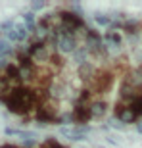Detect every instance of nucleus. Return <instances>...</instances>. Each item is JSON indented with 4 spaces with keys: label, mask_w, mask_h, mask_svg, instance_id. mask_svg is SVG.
<instances>
[{
    "label": "nucleus",
    "mask_w": 142,
    "mask_h": 148,
    "mask_svg": "<svg viewBox=\"0 0 142 148\" xmlns=\"http://www.w3.org/2000/svg\"><path fill=\"white\" fill-rule=\"evenodd\" d=\"M90 73H94V67L90 66V64H85V66H81L79 67V75L83 77V79H88V75H90Z\"/></svg>",
    "instance_id": "17"
},
{
    "label": "nucleus",
    "mask_w": 142,
    "mask_h": 148,
    "mask_svg": "<svg viewBox=\"0 0 142 148\" xmlns=\"http://www.w3.org/2000/svg\"><path fill=\"white\" fill-rule=\"evenodd\" d=\"M137 133H140V135H142V121H140V123H137Z\"/></svg>",
    "instance_id": "23"
},
{
    "label": "nucleus",
    "mask_w": 142,
    "mask_h": 148,
    "mask_svg": "<svg viewBox=\"0 0 142 148\" xmlns=\"http://www.w3.org/2000/svg\"><path fill=\"white\" fill-rule=\"evenodd\" d=\"M90 112H92V117H104L106 112H108V106H106V102H102V100H98V102H92L90 104Z\"/></svg>",
    "instance_id": "11"
},
{
    "label": "nucleus",
    "mask_w": 142,
    "mask_h": 148,
    "mask_svg": "<svg viewBox=\"0 0 142 148\" xmlns=\"http://www.w3.org/2000/svg\"><path fill=\"white\" fill-rule=\"evenodd\" d=\"M0 148H16L14 144H4V146H0Z\"/></svg>",
    "instance_id": "24"
},
{
    "label": "nucleus",
    "mask_w": 142,
    "mask_h": 148,
    "mask_svg": "<svg viewBox=\"0 0 142 148\" xmlns=\"http://www.w3.org/2000/svg\"><path fill=\"white\" fill-rule=\"evenodd\" d=\"M111 87V75H108V73H102V75L96 77V90L98 92H104V90H108V88Z\"/></svg>",
    "instance_id": "10"
},
{
    "label": "nucleus",
    "mask_w": 142,
    "mask_h": 148,
    "mask_svg": "<svg viewBox=\"0 0 142 148\" xmlns=\"http://www.w3.org/2000/svg\"><path fill=\"white\" fill-rule=\"evenodd\" d=\"M38 123H52V121H58V115H56L54 108H50V106H40L37 108V114H35Z\"/></svg>",
    "instance_id": "9"
},
{
    "label": "nucleus",
    "mask_w": 142,
    "mask_h": 148,
    "mask_svg": "<svg viewBox=\"0 0 142 148\" xmlns=\"http://www.w3.org/2000/svg\"><path fill=\"white\" fill-rule=\"evenodd\" d=\"M123 29H125L129 35H134V33H138V29H140V21H137V19H129V21L123 23Z\"/></svg>",
    "instance_id": "13"
},
{
    "label": "nucleus",
    "mask_w": 142,
    "mask_h": 148,
    "mask_svg": "<svg viewBox=\"0 0 142 148\" xmlns=\"http://www.w3.org/2000/svg\"><path fill=\"white\" fill-rule=\"evenodd\" d=\"M131 108H132V112L137 114V117H138V115H142V96H138V98L132 100Z\"/></svg>",
    "instance_id": "18"
},
{
    "label": "nucleus",
    "mask_w": 142,
    "mask_h": 148,
    "mask_svg": "<svg viewBox=\"0 0 142 148\" xmlns=\"http://www.w3.org/2000/svg\"><path fill=\"white\" fill-rule=\"evenodd\" d=\"M40 148H66V146H61V144L58 143L56 138L50 137V138H46V140L42 143V146H40Z\"/></svg>",
    "instance_id": "19"
},
{
    "label": "nucleus",
    "mask_w": 142,
    "mask_h": 148,
    "mask_svg": "<svg viewBox=\"0 0 142 148\" xmlns=\"http://www.w3.org/2000/svg\"><path fill=\"white\" fill-rule=\"evenodd\" d=\"M16 27V23L12 21V19H6V21H2L0 23V31H4V33H8L10 29H14Z\"/></svg>",
    "instance_id": "20"
},
{
    "label": "nucleus",
    "mask_w": 142,
    "mask_h": 148,
    "mask_svg": "<svg viewBox=\"0 0 142 148\" xmlns=\"http://www.w3.org/2000/svg\"><path fill=\"white\" fill-rule=\"evenodd\" d=\"M115 115H117V119L123 123V125H127V123H132V121H137V114L132 112L131 104H119L117 106V110H115Z\"/></svg>",
    "instance_id": "8"
},
{
    "label": "nucleus",
    "mask_w": 142,
    "mask_h": 148,
    "mask_svg": "<svg viewBox=\"0 0 142 148\" xmlns=\"http://www.w3.org/2000/svg\"><path fill=\"white\" fill-rule=\"evenodd\" d=\"M29 54H31V58L33 60H37V62H44V60H48L50 58V46H48V42H37L35 40L31 46H29Z\"/></svg>",
    "instance_id": "4"
},
{
    "label": "nucleus",
    "mask_w": 142,
    "mask_h": 148,
    "mask_svg": "<svg viewBox=\"0 0 142 148\" xmlns=\"http://www.w3.org/2000/svg\"><path fill=\"white\" fill-rule=\"evenodd\" d=\"M94 19H96V23L104 25V27L113 25V23H111V17H109V16H104V14H94Z\"/></svg>",
    "instance_id": "15"
},
{
    "label": "nucleus",
    "mask_w": 142,
    "mask_h": 148,
    "mask_svg": "<svg viewBox=\"0 0 142 148\" xmlns=\"http://www.w3.org/2000/svg\"><path fill=\"white\" fill-rule=\"evenodd\" d=\"M44 2H31V12H37V10H42L44 8Z\"/></svg>",
    "instance_id": "21"
},
{
    "label": "nucleus",
    "mask_w": 142,
    "mask_h": 148,
    "mask_svg": "<svg viewBox=\"0 0 142 148\" xmlns=\"http://www.w3.org/2000/svg\"><path fill=\"white\" fill-rule=\"evenodd\" d=\"M56 48L63 52V54H71L77 50V42H75V37L69 33H60L58 38H56Z\"/></svg>",
    "instance_id": "3"
},
{
    "label": "nucleus",
    "mask_w": 142,
    "mask_h": 148,
    "mask_svg": "<svg viewBox=\"0 0 142 148\" xmlns=\"http://www.w3.org/2000/svg\"><path fill=\"white\" fill-rule=\"evenodd\" d=\"M12 52V46H10V40L6 38H0V58H4Z\"/></svg>",
    "instance_id": "16"
},
{
    "label": "nucleus",
    "mask_w": 142,
    "mask_h": 148,
    "mask_svg": "<svg viewBox=\"0 0 142 148\" xmlns=\"http://www.w3.org/2000/svg\"><path fill=\"white\" fill-rule=\"evenodd\" d=\"M104 46L109 54H117L121 50V37L115 31H108L106 37H104Z\"/></svg>",
    "instance_id": "7"
},
{
    "label": "nucleus",
    "mask_w": 142,
    "mask_h": 148,
    "mask_svg": "<svg viewBox=\"0 0 142 148\" xmlns=\"http://www.w3.org/2000/svg\"><path fill=\"white\" fill-rule=\"evenodd\" d=\"M6 106L12 114H27L35 104V94L33 90L29 88H23V87H16L8 96L4 98Z\"/></svg>",
    "instance_id": "1"
},
{
    "label": "nucleus",
    "mask_w": 142,
    "mask_h": 148,
    "mask_svg": "<svg viewBox=\"0 0 142 148\" xmlns=\"http://www.w3.org/2000/svg\"><path fill=\"white\" fill-rule=\"evenodd\" d=\"M71 117H73V123H77V127H85V123L92 119L90 106H75L71 112Z\"/></svg>",
    "instance_id": "5"
},
{
    "label": "nucleus",
    "mask_w": 142,
    "mask_h": 148,
    "mask_svg": "<svg viewBox=\"0 0 142 148\" xmlns=\"http://www.w3.org/2000/svg\"><path fill=\"white\" fill-rule=\"evenodd\" d=\"M16 35H17V42H21V40H25V38L29 37V29L25 27V25H21V23H17L16 25Z\"/></svg>",
    "instance_id": "14"
},
{
    "label": "nucleus",
    "mask_w": 142,
    "mask_h": 148,
    "mask_svg": "<svg viewBox=\"0 0 142 148\" xmlns=\"http://www.w3.org/2000/svg\"><path fill=\"white\" fill-rule=\"evenodd\" d=\"M61 33H69L75 37L79 33V29H85V21L79 14H73V12H61Z\"/></svg>",
    "instance_id": "2"
},
{
    "label": "nucleus",
    "mask_w": 142,
    "mask_h": 148,
    "mask_svg": "<svg viewBox=\"0 0 142 148\" xmlns=\"http://www.w3.org/2000/svg\"><path fill=\"white\" fill-rule=\"evenodd\" d=\"M23 21H25V27L29 29V33H37V21H35V14L33 12L23 14Z\"/></svg>",
    "instance_id": "12"
},
{
    "label": "nucleus",
    "mask_w": 142,
    "mask_h": 148,
    "mask_svg": "<svg viewBox=\"0 0 142 148\" xmlns=\"http://www.w3.org/2000/svg\"><path fill=\"white\" fill-rule=\"evenodd\" d=\"M109 125L113 127V129H125V125H123L119 119H111V121H109Z\"/></svg>",
    "instance_id": "22"
},
{
    "label": "nucleus",
    "mask_w": 142,
    "mask_h": 148,
    "mask_svg": "<svg viewBox=\"0 0 142 148\" xmlns=\"http://www.w3.org/2000/svg\"><path fill=\"white\" fill-rule=\"evenodd\" d=\"M90 133V127H75V129H69V127H61L60 135L66 138H71V140H85L87 135Z\"/></svg>",
    "instance_id": "6"
}]
</instances>
